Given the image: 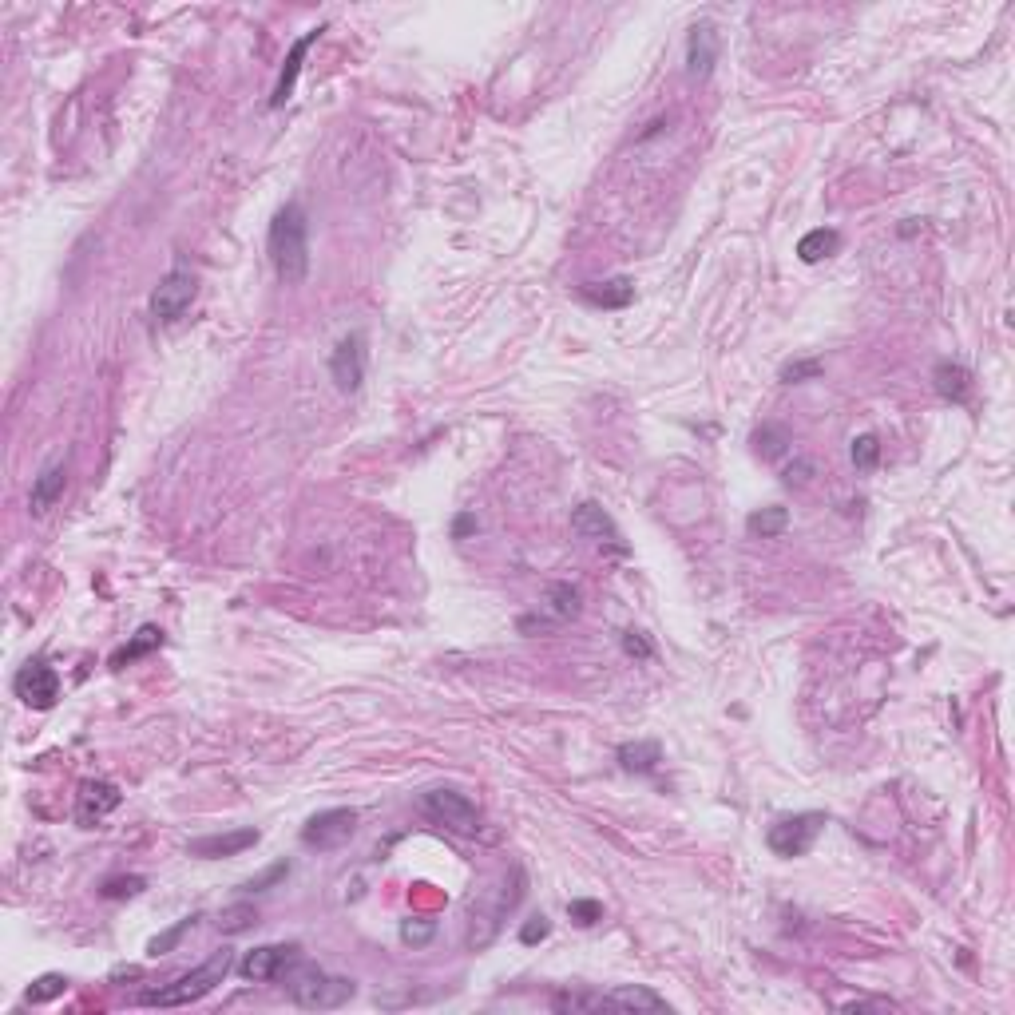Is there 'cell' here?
Instances as JSON below:
<instances>
[{"mask_svg": "<svg viewBox=\"0 0 1015 1015\" xmlns=\"http://www.w3.org/2000/svg\"><path fill=\"white\" fill-rule=\"evenodd\" d=\"M266 250H270V262L286 286L306 282V274H310V219L298 203H286L274 215L270 234H266Z\"/></svg>", "mask_w": 1015, "mask_h": 1015, "instance_id": "obj_1", "label": "cell"}, {"mask_svg": "<svg viewBox=\"0 0 1015 1015\" xmlns=\"http://www.w3.org/2000/svg\"><path fill=\"white\" fill-rule=\"evenodd\" d=\"M230 968H234V952H230V948H219V952H211L195 972H183V976H175L171 984H163V988H155V992H143L139 1004H147V1008H187V1004L211 996L226 976H230Z\"/></svg>", "mask_w": 1015, "mask_h": 1015, "instance_id": "obj_2", "label": "cell"}, {"mask_svg": "<svg viewBox=\"0 0 1015 1015\" xmlns=\"http://www.w3.org/2000/svg\"><path fill=\"white\" fill-rule=\"evenodd\" d=\"M286 992L298 1008L306 1012H318V1008H341L345 1000H353V980H341V976H326L322 968L314 964H294L290 976H286Z\"/></svg>", "mask_w": 1015, "mask_h": 1015, "instance_id": "obj_3", "label": "cell"}, {"mask_svg": "<svg viewBox=\"0 0 1015 1015\" xmlns=\"http://www.w3.org/2000/svg\"><path fill=\"white\" fill-rule=\"evenodd\" d=\"M421 813H425L433 825L456 833V837H476V829H480L476 805H472L460 790H429L421 797Z\"/></svg>", "mask_w": 1015, "mask_h": 1015, "instance_id": "obj_4", "label": "cell"}, {"mask_svg": "<svg viewBox=\"0 0 1015 1015\" xmlns=\"http://www.w3.org/2000/svg\"><path fill=\"white\" fill-rule=\"evenodd\" d=\"M825 829V813H793L766 829V845L778 857H805Z\"/></svg>", "mask_w": 1015, "mask_h": 1015, "instance_id": "obj_5", "label": "cell"}, {"mask_svg": "<svg viewBox=\"0 0 1015 1015\" xmlns=\"http://www.w3.org/2000/svg\"><path fill=\"white\" fill-rule=\"evenodd\" d=\"M195 290H199V278H195L187 266H171V270L159 278L155 294H151V314H155L159 322H179V318L191 310Z\"/></svg>", "mask_w": 1015, "mask_h": 1015, "instance_id": "obj_6", "label": "cell"}, {"mask_svg": "<svg viewBox=\"0 0 1015 1015\" xmlns=\"http://www.w3.org/2000/svg\"><path fill=\"white\" fill-rule=\"evenodd\" d=\"M298 960H302V948H298V944H262V948H254V952L242 956L238 972H242V980H250V984H270V980H282Z\"/></svg>", "mask_w": 1015, "mask_h": 1015, "instance_id": "obj_7", "label": "cell"}, {"mask_svg": "<svg viewBox=\"0 0 1015 1015\" xmlns=\"http://www.w3.org/2000/svg\"><path fill=\"white\" fill-rule=\"evenodd\" d=\"M353 833H357V813L353 809H322L302 825V845H310L318 853H330V849H341Z\"/></svg>", "mask_w": 1015, "mask_h": 1015, "instance_id": "obj_8", "label": "cell"}, {"mask_svg": "<svg viewBox=\"0 0 1015 1015\" xmlns=\"http://www.w3.org/2000/svg\"><path fill=\"white\" fill-rule=\"evenodd\" d=\"M579 611H583L579 587H575V583H552V587H548V599H544V611L524 615V619H520V631H552V627H564V623H571Z\"/></svg>", "mask_w": 1015, "mask_h": 1015, "instance_id": "obj_9", "label": "cell"}, {"mask_svg": "<svg viewBox=\"0 0 1015 1015\" xmlns=\"http://www.w3.org/2000/svg\"><path fill=\"white\" fill-rule=\"evenodd\" d=\"M330 377L341 393H357L361 381H365V334L353 330L334 345L330 353Z\"/></svg>", "mask_w": 1015, "mask_h": 1015, "instance_id": "obj_10", "label": "cell"}, {"mask_svg": "<svg viewBox=\"0 0 1015 1015\" xmlns=\"http://www.w3.org/2000/svg\"><path fill=\"white\" fill-rule=\"evenodd\" d=\"M16 694L32 706V710H52L56 698H60V675L44 663V659H32L20 667L16 675Z\"/></svg>", "mask_w": 1015, "mask_h": 1015, "instance_id": "obj_11", "label": "cell"}, {"mask_svg": "<svg viewBox=\"0 0 1015 1015\" xmlns=\"http://www.w3.org/2000/svg\"><path fill=\"white\" fill-rule=\"evenodd\" d=\"M571 528L579 532V536H587V540H595V544H603V548H611V552H619V556H627V540H623V532H619V524L595 504V500H583L575 512H571Z\"/></svg>", "mask_w": 1015, "mask_h": 1015, "instance_id": "obj_12", "label": "cell"}, {"mask_svg": "<svg viewBox=\"0 0 1015 1015\" xmlns=\"http://www.w3.org/2000/svg\"><path fill=\"white\" fill-rule=\"evenodd\" d=\"M718 64V28L710 20L694 24L690 28V40H686V76L690 80H706Z\"/></svg>", "mask_w": 1015, "mask_h": 1015, "instance_id": "obj_13", "label": "cell"}, {"mask_svg": "<svg viewBox=\"0 0 1015 1015\" xmlns=\"http://www.w3.org/2000/svg\"><path fill=\"white\" fill-rule=\"evenodd\" d=\"M258 829H234V833H211V837H195L191 845H187V853L191 857H203V861H219V857H238V853H246L250 845H258Z\"/></svg>", "mask_w": 1015, "mask_h": 1015, "instance_id": "obj_14", "label": "cell"}, {"mask_svg": "<svg viewBox=\"0 0 1015 1015\" xmlns=\"http://www.w3.org/2000/svg\"><path fill=\"white\" fill-rule=\"evenodd\" d=\"M123 793L115 790L112 782H84L80 793H76V821L84 829H92L96 821H104L112 809H119Z\"/></svg>", "mask_w": 1015, "mask_h": 1015, "instance_id": "obj_15", "label": "cell"}, {"mask_svg": "<svg viewBox=\"0 0 1015 1015\" xmlns=\"http://www.w3.org/2000/svg\"><path fill=\"white\" fill-rule=\"evenodd\" d=\"M318 36H322V28H310L294 48H290V56H286V64H282V72H278V84H274V96H270V108H286V100L294 96V84H298V72H302V60H306V52L318 44Z\"/></svg>", "mask_w": 1015, "mask_h": 1015, "instance_id": "obj_16", "label": "cell"}, {"mask_svg": "<svg viewBox=\"0 0 1015 1015\" xmlns=\"http://www.w3.org/2000/svg\"><path fill=\"white\" fill-rule=\"evenodd\" d=\"M607 1000V1012H671V1004L663 996H655L651 988H615V992H603Z\"/></svg>", "mask_w": 1015, "mask_h": 1015, "instance_id": "obj_17", "label": "cell"}, {"mask_svg": "<svg viewBox=\"0 0 1015 1015\" xmlns=\"http://www.w3.org/2000/svg\"><path fill=\"white\" fill-rule=\"evenodd\" d=\"M932 385H936V393L944 401H956V405H964L972 397V373L960 361H940L932 369Z\"/></svg>", "mask_w": 1015, "mask_h": 1015, "instance_id": "obj_18", "label": "cell"}, {"mask_svg": "<svg viewBox=\"0 0 1015 1015\" xmlns=\"http://www.w3.org/2000/svg\"><path fill=\"white\" fill-rule=\"evenodd\" d=\"M64 484H68V468L64 464H48L40 476H36V484H32V496H28V508H32V516H44L60 496H64Z\"/></svg>", "mask_w": 1015, "mask_h": 1015, "instance_id": "obj_19", "label": "cell"}, {"mask_svg": "<svg viewBox=\"0 0 1015 1015\" xmlns=\"http://www.w3.org/2000/svg\"><path fill=\"white\" fill-rule=\"evenodd\" d=\"M579 294H583L591 306H603V310H623V306H631V298H635V282H631V278L587 282Z\"/></svg>", "mask_w": 1015, "mask_h": 1015, "instance_id": "obj_20", "label": "cell"}, {"mask_svg": "<svg viewBox=\"0 0 1015 1015\" xmlns=\"http://www.w3.org/2000/svg\"><path fill=\"white\" fill-rule=\"evenodd\" d=\"M659 762H663L659 742H627V746H619V766L627 774H655Z\"/></svg>", "mask_w": 1015, "mask_h": 1015, "instance_id": "obj_21", "label": "cell"}, {"mask_svg": "<svg viewBox=\"0 0 1015 1015\" xmlns=\"http://www.w3.org/2000/svg\"><path fill=\"white\" fill-rule=\"evenodd\" d=\"M837 246H841V234H837L833 226H817V230L801 234V242H797V258L813 266V262H821V258L837 254Z\"/></svg>", "mask_w": 1015, "mask_h": 1015, "instance_id": "obj_22", "label": "cell"}, {"mask_svg": "<svg viewBox=\"0 0 1015 1015\" xmlns=\"http://www.w3.org/2000/svg\"><path fill=\"white\" fill-rule=\"evenodd\" d=\"M155 647H163V631L155 627V623H147V627H139L135 631V639L127 643V647H119L112 655V667H123V663H135V659H143L147 651H155Z\"/></svg>", "mask_w": 1015, "mask_h": 1015, "instance_id": "obj_23", "label": "cell"}, {"mask_svg": "<svg viewBox=\"0 0 1015 1015\" xmlns=\"http://www.w3.org/2000/svg\"><path fill=\"white\" fill-rule=\"evenodd\" d=\"M790 528V512L786 508H762V512H750V520H746V532L750 536H762V540H778L782 532Z\"/></svg>", "mask_w": 1015, "mask_h": 1015, "instance_id": "obj_24", "label": "cell"}, {"mask_svg": "<svg viewBox=\"0 0 1015 1015\" xmlns=\"http://www.w3.org/2000/svg\"><path fill=\"white\" fill-rule=\"evenodd\" d=\"M556 1012H607V1000L603 992H560L552 1000Z\"/></svg>", "mask_w": 1015, "mask_h": 1015, "instance_id": "obj_25", "label": "cell"}, {"mask_svg": "<svg viewBox=\"0 0 1015 1015\" xmlns=\"http://www.w3.org/2000/svg\"><path fill=\"white\" fill-rule=\"evenodd\" d=\"M68 992V976H60V972H44L32 988H28V1004H48V1000H56V996H64Z\"/></svg>", "mask_w": 1015, "mask_h": 1015, "instance_id": "obj_26", "label": "cell"}, {"mask_svg": "<svg viewBox=\"0 0 1015 1015\" xmlns=\"http://www.w3.org/2000/svg\"><path fill=\"white\" fill-rule=\"evenodd\" d=\"M254 920H258L254 904H230V908H223V916H219V932H226V936H238V932H246Z\"/></svg>", "mask_w": 1015, "mask_h": 1015, "instance_id": "obj_27", "label": "cell"}, {"mask_svg": "<svg viewBox=\"0 0 1015 1015\" xmlns=\"http://www.w3.org/2000/svg\"><path fill=\"white\" fill-rule=\"evenodd\" d=\"M786 445H790V437H786V429H778V425H762V429L754 433V449H758V456H766V460L782 456Z\"/></svg>", "mask_w": 1015, "mask_h": 1015, "instance_id": "obj_28", "label": "cell"}, {"mask_svg": "<svg viewBox=\"0 0 1015 1015\" xmlns=\"http://www.w3.org/2000/svg\"><path fill=\"white\" fill-rule=\"evenodd\" d=\"M191 928H195V916H183L179 924H171L167 932H159V936L147 944V952H151V956H167V952H171V948H175V944H179V940H183Z\"/></svg>", "mask_w": 1015, "mask_h": 1015, "instance_id": "obj_29", "label": "cell"}, {"mask_svg": "<svg viewBox=\"0 0 1015 1015\" xmlns=\"http://www.w3.org/2000/svg\"><path fill=\"white\" fill-rule=\"evenodd\" d=\"M849 456H853L857 472H873V468H877V460H881V441H877L873 433H865V437H857V441H853Z\"/></svg>", "mask_w": 1015, "mask_h": 1015, "instance_id": "obj_30", "label": "cell"}, {"mask_svg": "<svg viewBox=\"0 0 1015 1015\" xmlns=\"http://www.w3.org/2000/svg\"><path fill=\"white\" fill-rule=\"evenodd\" d=\"M143 889H147L143 877H112V881H104L100 897H104V901H127V897H139Z\"/></svg>", "mask_w": 1015, "mask_h": 1015, "instance_id": "obj_31", "label": "cell"}, {"mask_svg": "<svg viewBox=\"0 0 1015 1015\" xmlns=\"http://www.w3.org/2000/svg\"><path fill=\"white\" fill-rule=\"evenodd\" d=\"M821 369H825V365H821V361H817V357H809V361H790V365H786V369H782V381H786V385H797V381H809V377H821Z\"/></svg>", "mask_w": 1015, "mask_h": 1015, "instance_id": "obj_32", "label": "cell"}, {"mask_svg": "<svg viewBox=\"0 0 1015 1015\" xmlns=\"http://www.w3.org/2000/svg\"><path fill=\"white\" fill-rule=\"evenodd\" d=\"M567 912H571V920H575L579 928H591V924L603 920V904L599 901H571L567 904Z\"/></svg>", "mask_w": 1015, "mask_h": 1015, "instance_id": "obj_33", "label": "cell"}, {"mask_svg": "<svg viewBox=\"0 0 1015 1015\" xmlns=\"http://www.w3.org/2000/svg\"><path fill=\"white\" fill-rule=\"evenodd\" d=\"M433 932H437V924H433V920H421V924H417L413 916H409V920H401V940H405V944H425Z\"/></svg>", "mask_w": 1015, "mask_h": 1015, "instance_id": "obj_34", "label": "cell"}, {"mask_svg": "<svg viewBox=\"0 0 1015 1015\" xmlns=\"http://www.w3.org/2000/svg\"><path fill=\"white\" fill-rule=\"evenodd\" d=\"M548 932H552L548 916H532V920L520 928V940H524V944H540V940H548Z\"/></svg>", "mask_w": 1015, "mask_h": 1015, "instance_id": "obj_35", "label": "cell"}, {"mask_svg": "<svg viewBox=\"0 0 1015 1015\" xmlns=\"http://www.w3.org/2000/svg\"><path fill=\"white\" fill-rule=\"evenodd\" d=\"M286 873H290V861H278V865H274V869H266V873H262V877H258V881H246V893H258V889H270V885H274V881H282V877H286Z\"/></svg>", "mask_w": 1015, "mask_h": 1015, "instance_id": "obj_36", "label": "cell"}, {"mask_svg": "<svg viewBox=\"0 0 1015 1015\" xmlns=\"http://www.w3.org/2000/svg\"><path fill=\"white\" fill-rule=\"evenodd\" d=\"M623 651H627V655H635V659H651V655H655V651H651V643H647L639 631H627V635H623Z\"/></svg>", "mask_w": 1015, "mask_h": 1015, "instance_id": "obj_37", "label": "cell"}, {"mask_svg": "<svg viewBox=\"0 0 1015 1015\" xmlns=\"http://www.w3.org/2000/svg\"><path fill=\"white\" fill-rule=\"evenodd\" d=\"M809 472H813V464H809V460H797V464H790V468H786V476H782V480H786L790 488H793V484L801 488V484H809Z\"/></svg>", "mask_w": 1015, "mask_h": 1015, "instance_id": "obj_38", "label": "cell"}, {"mask_svg": "<svg viewBox=\"0 0 1015 1015\" xmlns=\"http://www.w3.org/2000/svg\"><path fill=\"white\" fill-rule=\"evenodd\" d=\"M845 1008H849V1012H893L889 1000H849Z\"/></svg>", "mask_w": 1015, "mask_h": 1015, "instance_id": "obj_39", "label": "cell"}, {"mask_svg": "<svg viewBox=\"0 0 1015 1015\" xmlns=\"http://www.w3.org/2000/svg\"><path fill=\"white\" fill-rule=\"evenodd\" d=\"M472 528H476V520H472V516H460V520H456V540H460L464 532H472Z\"/></svg>", "mask_w": 1015, "mask_h": 1015, "instance_id": "obj_40", "label": "cell"}]
</instances>
